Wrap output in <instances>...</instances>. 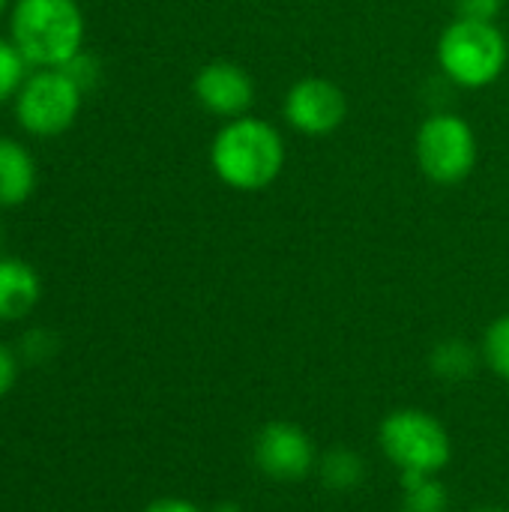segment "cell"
Segmentation results:
<instances>
[{"instance_id": "1", "label": "cell", "mask_w": 509, "mask_h": 512, "mask_svg": "<svg viewBox=\"0 0 509 512\" xmlns=\"http://www.w3.org/2000/svg\"><path fill=\"white\" fill-rule=\"evenodd\" d=\"M210 165L228 189L261 192L285 168V141L267 120L243 114L216 132Z\"/></svg>"}, {"instance_id": "2", "label": "cell", "mask_w": 509, "mask_h": 512, "mask_svg": "<svg viewBox=\"0 0 509 512\" xmlns=\"http://www.w3.org/2000/svg\"><path fill=\"white\" fill-rule=\"evenodd\" d=\"M84 12L78 0H15L9 39L36 69H60L84 51Z\"/></svg>"}, {"instance_id": "3", "label": "cell", "mask_w": 509, "mask_h": 512, "mask_svg": "<svg viewBox=\"0 0 509 512\" xmlns=\"http://www.w3.org/2000/svg\"><path fill=\"white\" fill-rule=\"evenodd\" d=\"M378 447L399 474H441L453 459L447 426L423 408L390 411L378 426Z\"/></svg>"}, {"instance_id": "4", "label": "cell", "mask_w": 509, "mask_h": 512, "mask_svg": "<svg viewBox=\"0 0 509 512\" xmlns=\"http://www.w3.org/2000/svg\"><path fill=\"white\" fill-rule=\"evenodd\" d=\"M507 36L495 21H468L456 18L438 39L441 69L468 90L489 87L507 69Z\"/></svg>"}, {"instance_id": "5", "label": "cell", "mask_w": 509, "mask_h": 512, "mask_svg": "<svg viewBox=\"0 0 509 512\" xmlns=\"http://www.w3.org/2000/svg\"><path fill=\"white\" fill-rule=\"evenodd\" d=\"M420 171L438 186H456L477 168V135L459 114H432L414 138Z\"/></svg>"}, {"instance_id": "6", "label": "cell", "mask_w": 509, "mask_h": 512, "mask_svg": "<svg viewBox=\"0 0 509 512\" xmlns=\"http://www.w3.org/2000/svg\"><path fill=\"white\" fill-rule=\"evenodd\" d=\"M81 99L84 93L60 69H36L15 96V120L33 138H54L75 123Z\"/></svg>"}, {"instance_id": "7", "label": "cell", "mask_w": 509, "mask_h": 512, "mask_svg": "<svg viewBox=\"0 0 509 512\" xmlns=\"http://www.w3.org/2000/svg\"><path fill=\"white\" fill-rule=\"evenodd\" d=\"M255 468L276 483H300L318 468V450L312 435L291 420H270L252 441Z\"/></svg>"}, {"instance_id": "8", "label": "cell", "mask_w": 509, "mask_h": 512, "mask_svg": "<svg viewBox=\"0 0 509 512\" xmlns=\"http://www.w3.org/2000/svg\"><path fill=\"white\" fill-rule=\"evenodd\" d=\"M285 120L312 138L330 135L345 123L348 114V99L339 84L327 78H300L282 102Z\"/></svg>"}, {"instance_id": "9", "label": "cell", "mask_w": 509, "mask_h": 512, "mask_svg": "<svg viewBox=\"0 0 509 512\" xmlns=\"http://www.w3.org/2000/svg\"><path fill=\"white\" fill-rule=\"evenodd\" d=\"M192 93L204 111L225 120H237L249 111L255 99V84L243 66L231 60H210L195 72Z\"/></svg>"}, {"instance_id": "10", "label": "cell", "mask_w": 509, "mask_h": 512, "mask_svg": "<svg viewBox=\"0 0 509 512\" xmlns=\"http://www.w3.org/2000/svg\"><path fill=\"white\" fill-rule=\"evenodd\" d=\"M42 297L39 273L21 258H0V321L27 318Z\"/></svg>"}, {"instance_id": "11", "label": "cell", "mask_w": 509, "mask_h": 512, "mask_svg": "<svg viewBox=\"0 0 509 512\" xmlns=\"http://www.w3.org/2000/svg\"><path fill=\"white\" fill-rule=\"evenodd\" d=\"M36 189V162L15 138H0V207L24 204Z\"/></svg>"}, {"instance_id": "12", "label": "cell", "mask_w": 509, "mask_h": 512, "mask_svg": "<svg viewBox=\"0 0 509 512\" xmlns=\"http://www.w3.org/2000/svg\"><path fill=\"white\" fill-rule=\"evenodd\" d=\"M315 474H318V480H321V486H324L327 492L351 495V492H357V489L366 483L369 465H366V459H363L357 450L339 444V447H330L327 453L318 456Z\"/></svg>"}, {"instance_id": "13", "label": "cell", "mask_w": 509, "mask_h": 512, "mask_svg": "<svg viewBox=\"0 0 509 512\" xmlns=\"http://www.w3.org/2000/svg\"><path fill=\"white\" fill-rule=\"evenodd\" d=\"M483 354L465 342V339H444L432 348L429 354V369L438 381H447V384H462V381H471L477 366H480Z\"/></svg>"}, {"instance_id": "14", "label": "cell", "mask_w": 509, "mask_h": 512, "mask_svg": "<svg viewBox=\"0 0 509 512\" xmlns=\"http://www.w3.org/2000/svg\"><path fill=\"white\" fill-rule=\"evenodd\" d=\"M402 512H450V492L438 474H399Z\"/></svg>"}, {"instance_id": "15", "label": "cell", "mask_w": 509, "mask_h": 512, "mask_svg": "<svg viewBox=\"0 0 509 512\" xmlns=\"http://www.w3.org/2000/svg\"><path fill=\"white\" fill-rule=\"evenodd\" d=\"M483 363L509 384V315L495 318L486 333H483V345H480Z\"/></svg>"}, {"instance_id": "16", "label": "cell", "mask_w": 509, "mask_h": 512, "mask_svg": "<svg viewBox=\"0 0 509 512\" xmlns=\"http://www.w3.org/2000/svg\"><path fill=\"white\" fill-rule=\"evenodd\" d=\"M27 69H30V63L15 48V42L0 39V105L18 96V90L24 87V81L30 75Z\"/></svg>"}, {"instance_id": "17", "label": "cell", "mask_w": 509, "mask_h": 512, "mask_svg": "<svg viewBox=\"0 0 509 512\" xmlns=\"http://www.w3.org/2000/svg\"><path fill=\"white\" fill-rule=\"evenodd\" d=\"M60 72H63L81 93L93 90L96 81H99V63H96V57H90V54H84V51H78L75 57H69V60L60 66Z\"/></svg>"}, {"instance_id": "18", "label": "cell", "mask_w": 509, "mask_h": 512, "mask_svg": "<svg viewBox=\"0 0 509 512\" xmlns=\"http://www.w3.org/2000/svg\"><path fill=\"white\" fill-rule=\"evenodd\" d=\"M504 9V0H456L459 18L468 21H495Z\"/></svg>"}, {"instance_id": "19", "label": "cell", "mask_w": 509, "mask_h": 512, "mask_svg": "<svg viewBox=\"0 0 509 512\" xmlns=\"http://www.w3.org/2000/svg\"><path fill=\"white\" fill-rule=\"evenodd\" d=\"M15 378H18V363H15V354L0 342V399L15 387Z\"/></svg>"}, {"instance_id": "20", "label": "cell", "mask_w": 509, "mask_h": 512, "mask_svg": "<svg viewBox=\"0 0 509 512\" xmlns=\"http://www.w3.org/2000/svg\"><path fill=\"white\" fill-rule=\"evenodd\" d=\"M144 512H204L198 504L186 501V498H159L153 504H147Z\"/></svg>"}, {"instance_id": "21", "label": "cell", "mask_w": 509, "mask_h": 512, "mask_svg": "<svg viewBox=\"0 0 509 512\" xmlns=\"http://www.w3.org/2000/svg\"><path fill=\"white\" fill-rule=\"evenodd\" d=\"M210 512H246V510H243L237 501H219V504H216Z\"/></svg>"}, {"instance_id": "22", "label": "cell", "mask_w": 509, "mask_h": 512, "mask_svg": "<svg viewBox=\"0 0 509 512\" xmlns=\"http://www.w3.org/2000/svg\"><path fill=\"white\" fill-rule=\"evenodd\" d=\"M474 512H509V510H504V507H480V510H474Z\"/></svg>"}, {"instance_id": "23", "label": "cell", "mask_w": 509, "mask_h": 512, "mask_svg": "<svg viewBox=\"0 0 509 512\" xmlns=\"http://www.w3.org/2000/svg\"><path fill=\"white\" fill-rule=\"evenodd\" d=\"M6 6H9V0H0V12H3Z\"/></svg>"}, {"instance_id": "24", "label": "cell", "mask_w": 509, "mask_h": 512, "mask_svg": "<svg viewBox=\"0 0 509 512\" xmlns=\"http://www.w3.org/2000/svg\"><path fill=\"white\" fill-rule=\"evenodd\" d=\"M0 240H3V228H0Z\"/></svg>"}]
</instances>
